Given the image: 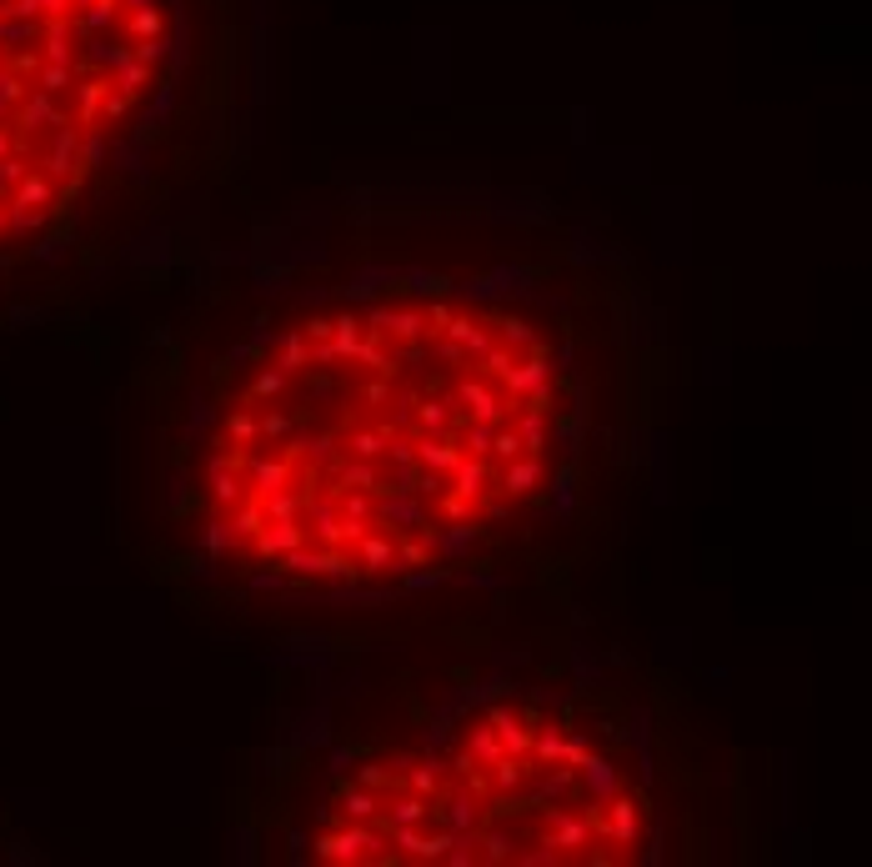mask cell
<instances>
[{
    "instance_id": "6da1fadb",
    "label": "cell",
    "mask_w": 872,
    "mask_h": 867,
    "mask_svg": "<svg viewBox=\"0 0 872 867\" xmlns=\"http://www.w3.org/2000/svg\"><path fill=\"white\" fill-rule=\"evenodd\" d=\"M176 0H0V246L61 216L166 81Z\"/></svg>"
}]
</instances>
